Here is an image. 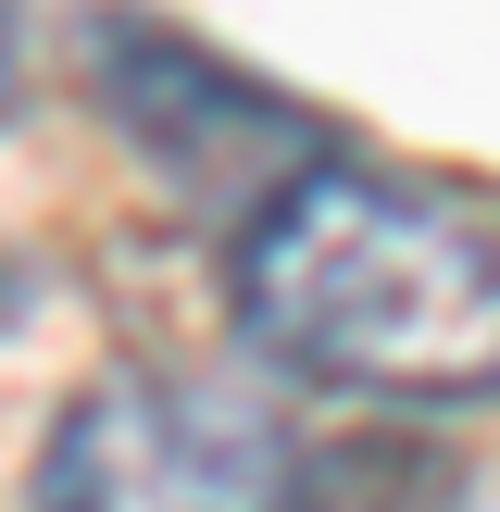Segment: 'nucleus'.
<instances>
[{
    "instance_id": "1",
    "label": "nucleus",
    "mask_w": 500,
    "mask_h": 512,
    "mask_svg": "<svg viewBox=\"0 0 500 512\" xmlns=\"http://www.w3.org/2000/svg\"><path fill=\"white\" fill-rule=\"evenodd\" d=\"M238 338L263 363L400 413L500 400V213L375 163H313L238 225Z\"/></svg>"
},
{
    "instance_id": "5",
    "label": "nucleus",
    "mask_w": 500,
    "mask_h": 512,
    "mask_svg": "<svg viewBox=\"0 0 500 512\" xmlns=\"http://www.w3.org/2000/svg\"><path fill=\"white\" fill-rule=\"evenodd\" d=\"M25 113V25H13V0H0V125Z\"/></svg>"
},
{
    "instance_id": "2",
    "label": "nucleus",
    "mask_w": 500,
    "mask_h": 512,
    "mask_svg": "<svg viewBox=\"0 0 500 512\" xmlns=\"http://www.w3.org/2000/svg\"><path fill=\"white\" fill-rule=\"evenodd\" d=\"M300 438L225 375H100L50 413L25 512H288Z\"/></svg>"
},
{
    "instance_id": "3",
    "label": "nucleus",
    "mask_w": 500,
    "mask_h": 512,
    "mask_svg": "<svg viewBox=\"0 0 500 512\" xmlns=\"http://www.w3.org/2000/svg\"><path fill=\"white\" fill-rule=\"evenodd\" d=\"M88 100L113 113V138L163 175L175 200H213V213H263L288 175L338 163L325 113H300L288 88H263L250 63L200 50L163 13H88Z\"/></svg>"
},
{
    "instance_id": "4",
    "label": "nucleus",
    "mask_w": 500,
    "mask_h": 512,
    "mask_svg": "<svg viewBox=\"0 0 500 512\" xmlns=\"http://www.w3.org/2000/svg\"><path fill=\"white\" fill-rule=\"evenodd\" d=\"M288 512H475V475L438 438L400 425H350V438H300L288 463Z\"/></svg>"
}]
</instances>
